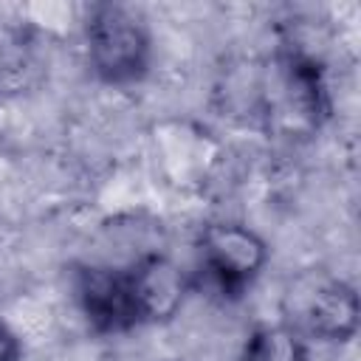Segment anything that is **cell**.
<instances>
[{
	"instance_id": "obj_7",
	"label": "cell",
	"mask_w": 361,
	"mask_h": 361,
	"mask_svg": "<svg viewBox=\"0 0 361 361\" xmlns=\"http://www.w3.org/2000/svg\"><path fill=\"white\" fill-rule=\"evenodd\" d=\"M243 361H310V350L290 324H259L243 344Z\"/></svg>"
},
{
	"instance_id": "obj_3",
	"label": "cell",
	"mask_w": 361,
	"mask_h": 361,
	"mask_svg": "<svg viewBox=\"0 0 361 361\" xmlns=\"http://www.w3.org/2000/svg\"><path fill=\"white\" fill-rule=\"evenodd\" d=\"M200 262L209 279L228 296L243 293L268 265L271 248L262 234L237 220H217L200 231Z\"/></svg>"
},
{
	"instance_id": "obj_2",
	"label": "cell",
	"mask_w": 361,
	"mask_h": 361,
	"mask_svg": "<svg viewBox=\"0 0 361 361\" xmlns=\"http://www.w3.org/2000/svg\"><path fill=\"white\" fill-rule=\"evenodd\" d=\"M288 322L296 333L322 341H350L358 330L361 302L350 282L319 276L299 279L285 293Z\"/></svg>"
},
{
	"instance_id": "obj_8",
	"label": "cell",
	"mask_w": 361,
	"mask_h": 361,
	"mask_svg": "<svg viewBox=\"0 0 361 361\" xmlns=\"http://www.w3.org/2000/svg\"><path fill=\"white\" fill-rule=\"evenodd\" d=\"M0 361H23V341L3 319H0Z\"/></svg>"
},
{
	"instance_id": "obj_4",
	"label": "cell",
	"mask_w": 361,
	"mask_h": 361,
	"mask_svg": "<svg viewBox=\"0 0 361 361\" xmlns=\"http://www.w3.org/2000/svg\"><path fill=\"white\" fill-rule=\"evenodd\" d=\"M73 299L96 333H127L138 324L127 271L110 265H82L73 274Z\"/></svg>"
},
{
	"instance_id": "obj_5",
	"label": "cell",
	"mask_w": 361,
	"mask_h": 361,
	"mask_svg": "<svg viewBox=\"0 0 361 361\" xmlns=\"http://www.w3.org/2000/svg\"><path fill=\"white\" fill-rule=\"evenodd\" d=\"M127 282L138 324L172 322L189 296V276L164 254H144L127 268Z\"/></svg>"
},
{
	"instance_id": "obj_1",
	"label": "cell",
	"mask_w": 361,
	"mask_h": 361,
	"mask_svg": "<svg viewBox=\"0 0 361 361\" xmlns=\"http://www.w3.org/2000/svg\"><path fill=\"white\" fill-rule=\"evenodd\" d=\"M85 51L93 76L104 85H135L152 62V34L141 14L118 3L93 6L85 20Z\"/></svg>"
},
{
	"instance_id": "obj_6",
	"label": "cell",
	"mask_w": 361,
	"mask_h": 361,
	"mask_svg": "<svg viewBox=\"0 0 361 361\" xmlns=\"http://www.w3.org/2000/svg\"><path fill=\"white\" fill-rule=\"evenodd\" d=\"M39 79V45L28 25L0 23V99L31 90Z\"/></svg>"
}]
</instances>
